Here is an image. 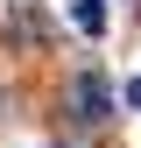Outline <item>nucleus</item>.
Segmentation results:
<instances>
[{"instance_id": "f257e3e1", "label": "nucleus", "mask_w": 141, "mask_h": 148, "mask_svg": "<svg viewBox=\"0 0 141 148\" xmlns=\"http://www.w3.org/2000/svg\"><path fill=\"white\" fill-rule=\"evenodd\" d=\"M70 113H78L85 127H92V120H106V113H113V85H106L99 71H85V78L70 85Z\"/></svg>"}, {"instance_id": "f03ea898", "label": "nucleus", "mask_w": 141, "mask_h": 148, "mask_svg": "<svg viewBox=\"0 0 141 148\" xmlns=\"http://www.w3.org/2000/svg\"><path fill=\"white\" fill-rule=\"evenodd\" d=\"M70 21H78L85 35H99V28H106V0H78V7H70Z\"/></svg>"}, {"instance_id": "7ed1b4c3", "label": "nucleus", "mask_w": 141, "mask_h": 148, "mask_svg": "<svg viewBox=\"0 0 141 148\" xmlns=\"http://www.w3.org/2000/svg\"><path fill=\"white\" fill-rule=\"evenodd\" d=\"M120 99H127V106H141V78H134V85H127V92H120Z\"/></svg>"}]
</instances>
